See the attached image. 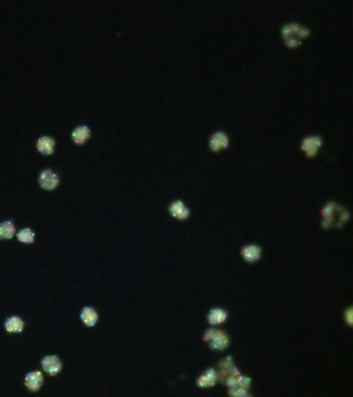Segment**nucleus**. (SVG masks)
Listing matches in <instances>:
<instances>
[{"instance_id": "f257e3e1", "label": "nucleus", "mask_w": 353, "mask_h": 397, "mask_svg": "<svg viewBox=\"0 0 353 397\" xmlns=\"http://www.w3.org/2000/svg\"><path fill=\"white\" fill-rule=\"evenodd\" d=\"M204 341H210V347L213 350H224L229 345V338L222 330L210 328L205 332Z\"/></svg>"}, {"instance_id": "f03ea898", "label": "nucleus", "mask_w": 353, "mask_h": 397, "mask_svg": "<svg viewBox=\"0 0 353 397\" xmlns=\"http://www.w3.org/2000/svg\"><path fill=\"white\" fill-rule=\"evenodd\" d=\"M38 183L44 190L52 191L59 185L60 177L52 170L45 169L40 173Z\"/></svg>"}, {"instance_id": "7ed1b4c3", "label": "nucleus", "mask_w": 353, "mask_h": 397, "mask_svg": "<svg viewBox=\"0 0 353 397\" xmlns=\"http://www.w3.org/2000/svg\"><path fill=\"white\" fill-rule=\"evenodd\" d=\"M42 367L44 371L51 376H56L61 372L62 363L58 356L48 355L42 358Z\"/></svg>"}, {"instance_id": "20e7f679", "label": "nucleus", "mask_w": 353, "mask_h": 397, "mask_svg": "<svg viewBox=\"0 0 353 397\" xmlns=\"http://www.w3.org/2000/svg\"><path fill=\"white\" fill-rule=\"evenodd\" d=\"M168 211L172 217L179 221L186 220L191 215L189 208H188L181 200L174 201L172 202L168 207Z\"/></svg>"}, {"instance_id": "39448f33", "label": "nucleus", "mask_w": 353, "mask_h": 397, "mask_svg": "<svg viewBox=\"0 0 353 397\" xmlns=\"http://www.w3.org/2000/svg\"><path fill=\"white\" fill-rule=\"evenodd\" d=\"M229 137L223 131L214 133L209 139V147L212 151L218 152L229 146Z\"/></svg>"}, {"instance_id": "423d86ee", "label": "nucleus", "mask_w": 353, "mask_h": 397, "mask_svg": "<svg viewBox=\"0 0 353 397\" xmlns=\"http://www.w3.org/2000/svg\"><path fill=\"white\" fill-rule=\"evenodd\" d=\"M322 144V140L319 136L305 137L301 143V149L305 152L307 157H311L317 154L319 146Z\"/></svg>"}, {"instance_id": "0eeeda50", "label": "nucleus", "mask_w": 353, "mask_h": 397, "mask_svg": "<svg viewBox=\"0 0 353 397\" xmlns=\"http://www.w3.org/2000/svg\"><path fill=\"white\" fill-rule=\"evenodd\" d=\"M44 376L40 371H32L26 375L25 384L31 391L40 390L44 383Z\"/></svg>"}, {"instance_id": "6e6552de", "label": "nucleus", "mask_w": 353, "mask_h": 397, "mask_svg": "<svg viewBox=\"0 0 353 397\" xmlns=\"http://www.w3.org/2000/svg\"><path fill=\"white\" fill-rule=\"evenodd\" d=\"M38 151L45 156L54 154L56 148V140L53 137L44 135L40 137L36 142Z\"/></svg>"}, {"instance_id": "1a4fd4ad", "label": "nucleus", "mask_w": 353, "mask_h": 397, "mask_svg": "<svg viewBox=\"0 0 353 397\" xmlns=\"http://www.w3.org/2000/svg\"><path fill=\"white\" fill-rule=\"evenodd\" d=\"M91 135V129L86 124H81L76 126L71 133V139L75 144L78 145H83L90 139Z\"/></svg>"}, {"instance_id": "9d476101", "label": "nucleus", "mask_w": 353, "mask_h": 397, "mask_svg": "<svg viewBox=\"0 0 353 397\" xmlns=\"http://www.w3.org/2000/svg\"><path fill=\"white\" fill-rule=\"evenodd\" d=\"M243 259L248 263L256 262L261 258V250L257 245L251 244L244 246L241 250Z\"/></svg>"}, {"instance_id": "9b49d317", "label": "nucleus", "mask_w": 353, "mask_h": 397, "mask_svg": "<svg viewBox=\"0 0 353 397\" xmlns=\"http://www.w3.org/2000/svg\"><path fill=\"white\" fill-rule=\"evenodd\" d=\"M24 327H25V322L18 316H11L5 323V328L9 333L23 332Z\"/></svg>"}, {"instance_id": "f8f14e48", "label": "nucleus", "mask_w": 353, "mask_h": 397, "mask_svg": "<svg viewBox=\"0 0 353 397\" xmlns=\"http://www.w3.org/2000/svg\"><path fill=\"white\" fill-rule=\"evenodd\" d=\"M80 318L87 326L93 327L98 322V312L92 307H85L82 311Z\"/></svg>"}, {"instance_id": "ddd939ff", "label": "nucleus", "mask_w": 353, "mask_h": 397, "mask_svg": "<svg viewBox=\"0 0 353 397\" xmlns=\"http://www.w3.org/2000/svg\"><path fill=\"white\" fill-rule=\"evenodd\" d=\"M228 312L222 308H214L210 310L208 314V321L210 324L216 325L221 324L226 321Z\"/></svg>"}, {"instance_id": "4468645a", "label": "nucleus", "mask_w": 353, "mask_h": 397, "mask_svg": "<svg viewBox=\"0 0 353 397\" xmlns=\"http://www.w3.org/2000/svg\"><path fill=\"white\" fill-rule=\"evenodd\" d=\"M16 227L14 221L7 220L0 223V240H9L16 234Z\"/></svg>"}, {"instance_id": "2eb2a0df", "label": "nucleus", "mask_w": 353, "mask_h": 397, "mask_svg": "<svg viewBox=\"0 0 353 397\" xmlns=\"http://www.w3.org/2000/svg\"><path fill=\"white\" fill-rule=\"evenodd\" d=\"M34 232L31 228H25L21 229L17 233V239L20 242L26 243V244H31L35 241Z\"/></svg>"}, {"instance_id": "dca6fc26", "label": "nucleus", "mask_w": 353, "mask_h": 397, "mask_svg": "<svg viewBox=\"0 0 353 397\" xmlns=\"http://www.w3.org/2000/svg\"><path fill=\"white\" fill-rule=\"evenodd\" d=\"M215 380L213 379V378L209 377V376L205 374L201 375L197 380V385L199 387H202V388L213 387V385H215Z\"/></svg>"}, {"instance_id": "f3484780", "label": "nucleus", "mask_w": 353, "mask_h": 397, "mask_svg": "<svg viewBox=\"0 0 353 397\" xmlns=\"http://www.w3.org/2000/svg\"><path fill=\"white\" fill-rule=\"evenodd\" d=\"M228 394L232 396L246 397L250 396L248 389L242 388V387H235V388H229Z\"/></svg>"}, {"instance_id": "a211bd4d", "label": "nucleus", "mask_w": 353, "mask_h": 397, "mask_svg": "<svg viewBox=\"0 0 353 397\" xmlns=\"http://www.w3.org/2000/svg\"><path fill=\"white\" fill-rule=\"evenodd\" d=\"M237 387H242V388L248 389L250 387L251 380L249 377L243 375H239L237 376Z\"/></svg>"}, {"instance_id": "6ab92c4d", "label": "nucleus", "mask_w": 353, "mask_h": 397, "mask_svg": "<svg viewBox=\"0 0 353 397\" xmlns=\"http://www.w3.org/2000/svg\"><path fill=\"white\" fill-rule=\"evenodd\" d=\"M225 382H226V385H227L229 388H235V387H237V379L236 376H228V377H226V380H225Z\"/></svg>"}, {"instance_id": "aec40b11", "label": "nucleus", "mask_w": 353, "mask_h": 397, "mask_svg": "<svg viewBox=\"0 0 353 397\" xmlns=\"http://www.w3.org/2000/svg\"><path fill=\"white\" fill-rule=\"evenodd\" d=\"M284 40L286 45L291 48L297 47V45L301 43L299 39H297L294 37H288V38H284Z\"/></svg>"}, {"instance_id": "412c9836", "label": "nucleus", "mask_w": 353, "mask_h": 397, "mask_svg": "<svg viewBox=\"0 0 353 397\" xmlns=\"http://www.w3.org/2000/svg\"><path fill=\"white\" fill-rule=\"evenodd\" d=\"M345 319L347 324L352 326V308H347L345 312Z\"/></svg>"}]
</instances>
